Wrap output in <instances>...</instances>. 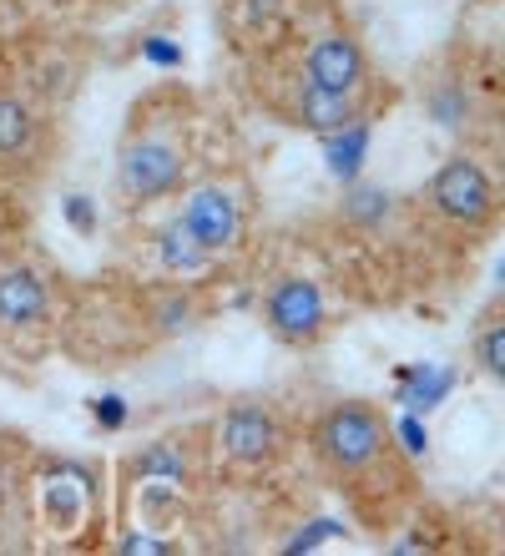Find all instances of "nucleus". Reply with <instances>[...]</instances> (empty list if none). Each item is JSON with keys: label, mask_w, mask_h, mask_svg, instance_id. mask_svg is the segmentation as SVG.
Masks as SVG:
<instances>
[{"label": "nucleus", "mask_w": 505, "mask_h": 556, "mask_svg": "<svg viewBox=\"0 0 505 556\" xmlns=\"http://www.w3.org/2000/svg\"><path fill=\"white\" fill-rule=\"evenodd\" d=\"M349 218L364 223V228H375V223H384V213H390V198H384V188H354L344 198Z\"/></svg>", "instance_id": "dca6fc26"}, {"label": "nucleus", "mask_w": 505, "mask_h": 556, "mask_svg": "<svg viewBox=\"0 0 505 556\" xmlns=\"http://www.w3.org/2000/svg\"><path fill=\"white\" fill-rule=\"evenodd\" d=\"M182 177H188L182 147L167 137H137L122 152V192L131 203H157V198L182 188Z\"/></svg>", "instance_id": "7ed1b4c3"}, {"label": "nucleus", "mask_w": 505, "mask_h": 556, "mask_svg": "<svg viewBox=\"0 0 505 556\" xmlns=\"http://www.w3.org/2000/svg\"><path fill=\"white\" fill-rule=\"evenodd\" d=\"M91 415H97L101 430H122V425H127V400H122V395H101L97 405H91Z\"/></svg>", "instance_id": "412c9836"}, {"label": "nucleus", "mask_w": 505, "mask_h": 556, "mask_svg": "<svg viewBox=\"0 0 505 556\" xmlns=\"http://www.w3.org/2000/svg\"><path fill=\"white\" fill-rule=\"evenodd\" d=\"M283 11H289V0H232L228 21L243 30H263V26H274Z\"/></svg>", "instance_id": "4468645a"}, {"label": "nucleus", "mask_w": 505, "mask_h": 556, "mask_svg": "<svg viewBox=\"0 0 505 556\" xmlns=\"http://www.w3.org/2000/svg\"><path fill=\"white\" fill-rule=\"evenodd\" d=\"M299 76L318 91H339V97H359L364 81H369V61H364V46L349 36V30H329L308 46Z\"/></svg>", "instance_id": "20e7f679"}, {"label": "nucleus", "mask_w": 505, "mask_h": 556, "mask_svg": "<svg viewBox=\"0 0 505 556\" xmlns=\"http://www.w3.org/2000/svg\"><path fill=\"white\" fill-rule=\"evenodd\" d=\"M66 223H72L81 238H91L97 233V213H91V198H81V192H72L66 198Z\"/></svg>", "instance_id": "aec40b11"}, {"label": "nucleus", "mask_w": 505, "mask_h": 556, "mask_svg": "<svg viewBox=\"0 0 505 556\" xmlns=\"http://www.w3.org/2000/svg\"><path fill=\"white\" fill-rule=\"evenodd\" d=\"M430 203L440 218L465 228H485L495 218V188L476 157H450L430 182Z\"/></svg>", "instance_id": "f03ea898"}, {"label": "nucleus", "mask_w": 505, "mask_h": 556, "mask_svg": "<svg viewBox=\"0 0 505 556\" xmlns=\"http://www.w3.org/2000/svg\"><path fill=\"white\" fill-rule=\"evenodd\" d=\"M122 552H173V546L157 542V536H127V542H122Z\"/></svg>", "instance_id": "b1692460"}, {"label": "nucleus", "mask_w": 505, "mask_h": 556, "mask_svg": "<svg viewBox=\"0 0 505 556\" xmlns=\"http://www.w3.org/2000/svg\"><path fill=\"white\" fill-rule=\"evenodd\" d=\"M394 380H400V405H404V410H434V405L450 395L455 375H450V369L400 365V369H394Z\"/></svg>", "instance_id": "9b49d317"}, {"label": "nucleus", "mask_w": 505, "mask_h": 556, "mask_svg": "<svg viewBox=\"0 0 505 556\" xmlns=\"http://www.w3.org/2000/svg\"><path fill=\"white\" fill-rule=\"evenodd\" d=\"M430 117L455 132V127L470 117V97H465V87H434L430 91Z\"/></svg>", "instance_id": "2eb2a0df"}, {"label": "nucleus", "mask_w": 505, "mask_h": 556, "mask_svg": "<svg viewBox=\"0 0 505 556\" xmlns=\"http://www.w3.org/2000/svg\"><path fill=\"white\" fill-rule=\"evenodd\" d=\"M30 112L21 102H11V97H0V157H15V152H26L30 142Z\"/></svg>", "instance_id": "ddd939ff"}, {"label": "nucleus", "mask_w": 505, "mask_h": 556, "mask_svg": "<svg viewBox=\"0 0 505 556\" xmlns=\"http://www.w3.org/2000/svg\"><path fill=\"white\" fill-rule=\"evenodd\" d=\"M157 249H162V264L177 268V274H198V268L207 264V253H202V243L188 233V223H182V218H173L167 228H162Z\"/></svg>", "instance_id": "f8f14e48"}, {"label": "nucleus", "mask_w": 505, "mask_h": 556, "mask_svg": "<svg viewBox=\"0 0 505 556\" xmlns=\"http://www.w3.org/2000/svg\"><path fill=\"white\" fill-rule=\"evenodd\" d=\"M182 223H188V233L202 243V253L217 258V253H228L232 243H238V233H243V207H238V198H232L228 188L207 182V188H198L188 198Z\"/></svg>", "instance_id": "39448f33"}, {"label": "nucleus", "mask_w": 505, "mask_h": 556, "mask_svg": "<svg viewBox=\"0 0 505 556\" xmlns=\"http://www.w3.org/2000/svg\"><path fill=\"white\" fill-rule=\"evenodd\" d=\"M278 445H283V430H278L274 410H263V405H238L228 410L223 420V451L232 460H243V466H263V460H274Z\"/></svg>", "instance_id": "0eeeda50"}, {"label": "nucleus", "mask_w": 505, "mask_h": 556, "mask_svg": "<svg viewBox=\"0 0 505 556\" xmlns=\"http://www.w3.org/2000/svg\"><path fill=\"white\" fill-rule=\"evenodd\" d=\"M394 440H400V445H404V455H425V451H430V430H425V420H419L415 410H409V415H404V420H400V430H394Z\"/></svg>", "instance_id": "6ab92c4d"}, {"label": "nucleus", "mask_w": 505, "mask_h": 556, "mask_svg": "<svg viewBox=\"0 0 505 556\" xmlns=\"http://www.w3.org/2000/svg\"><path fill=\"white\" fill-rule=\"evenodd\" d=\"M263 314H268L274 339H283V344H308V339H318V329H324V293H318V283H308V278H283V283L268 293Z\"/></svg>", "instance_id": "423d86ee"}, {"label": "nucleus", "mask_w": 505, "mask_h": 556, "mask_svg": "<svg viewBox=\"0 0 505 556\" xmlns=\"http://www.w3.org/2000/svg\"><path fill=\"white\" fill-rule=\"evenodd\" d=\"M289 117L299 122V127H308V132H333V127H344V122L364 117L359 112V97H339V91H318L308 87L303 76H293V106Z\"/></svg>", "instance_id": "6e6552de"}, {"label": "nucleus", "mask_w": 505, "mask_h": 556, "mask_svg": "<svg viewBox=\"0 0 505 556\" xmlns=\"http://www.w3.org/2000/svg\"><path fill=\"white\" fill-rule=\"evenodd\" d=\"M364 152H369V122L364 117H354V122H344V127L324 132V162H329V173L344 177V182L359 177Z\"/></svg>", "instance_id": "9d476101"}, {"label": "nucleus", "mask_w": 505, "mask_h": 556, "mask_svg": "<svg viewBox=\"0 0 505 556\" xmlns=\"http://www.w3.org/2000/svg\"><path fill=\"white\" fill-rule=\"evenodd\" d=\"M142 56L157 61V66H182V46L167 41V36H147V41H142Z\"/></svg>", "instance_id": "5701e85b"}, {"label": "nucleus", "mask_w": 505, "mask_h": 556, "mask_svg": "<svg viewBox=\"0 0 505 556\" xmlns=\"http://www.w3.org/2000/svg\"><path fill=\"white\" fill-rule=\"evenodd\" d=\"M476 354H480V369H485L491 380H505V329H501L495 319L485 324V329H480Z\"/></svg>", "instance_id": "a211bd4d"}, {"label": "nucleus", "mask_w": 505, "mask_h": 556, "mask_svg": "<svg viewBox=\"0 0 505 556\" xmlns=\"http://www.w3.org/2000/svg\"><path fill=\"white\" fill-rule=\"evenodd\" d=\"M137 476H167V481H182L188 476V460L173 451V445H152L147 455H137Z\"/></svg>", "instance_id": "f3484780"}, {"label": "nucleus", "mask_w": 505, "mask_h": 556, "mask_svg": "<svg viewBox=\"0 0 505 556\" xmlns=\"http://www.w3.org/2000/svg\"><path fill=\"white\" fill-rule=\"evenodd\" d=\"M333 536H344V527H339V521H314L303 536H293L289 552H314L318 542H333Z\"/></svg>", "instance_id": "4be33fe9"}, {"label": "nucleus", "mask_w": 505, "mask_h": 556, "mask_svg": "<svg viewBox=\"0 0 505 556\" xmlns=\"http://www.w3.org/2000/svg\"><path fill=\"white\" fill-rule=\"evenodd\" d=\"M314 451L333 481L364 485L375 470H384V460L394 455V435H390V425L379 420L375 405L344 400V405H333V410L318 420Z\"/></svg>", "instance_id": "f257e3e1"}, {"label": "nucleus", "mask_w": 505, "mask_h": 556, "mask_svg": "<svg viewBox=\"0 0 505 556\" xmlns=\"http://www.w3.org/2000/svg\"><path fill=\"white\" fill-rule=\"evenodd\" d=\"M46 314V283L30 268L0 274V319L5 324H36Z\"/></svg>", "instance_id": "1a4fd4ad"}]
</instances>
